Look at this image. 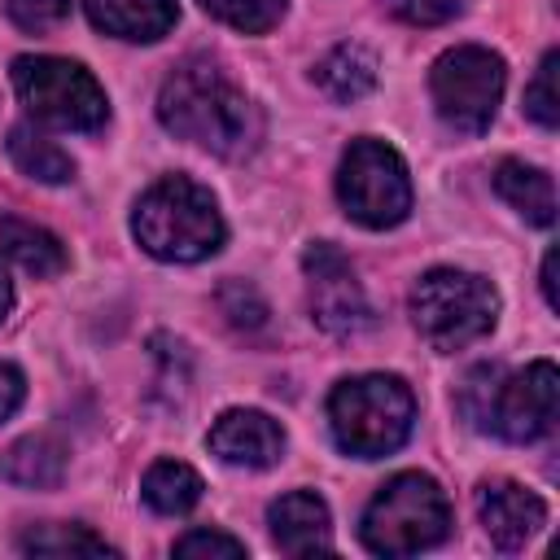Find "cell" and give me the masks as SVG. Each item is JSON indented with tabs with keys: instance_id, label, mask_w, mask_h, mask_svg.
<instances>
[{
	"instance_id": "cell-26",
	"label": "cell",
	"mask_w": 560,
	"mask_h": 560,
	"mask_svg": "<svg viewBox=\"0 0 560 560\" xmlns=\"http://www.w3.org/2000/svg\"><path fill=\"white\" fill-rule=\"evenodd\" d=\"M219 306H223V315H228L236 328H262V324H267V302H262L258 289L245 284V280H228V284L219 289Z\"/></svg>"
},
{
	"instance_id": "cell-29",
	"label": "cell",
	"mask_w": 560,
	"mask_h": 560,
	"mask_svg": "<svg viewBox=\"0 0 560 560\" xmlns=\"http://www.w3.org/2000/svg\"><path fill=\"white\" fill-rule=\"evenodd\" d=\"M22 394H26V385H22V372H18L13 363H4V359H0V420H9V416L18 411Z\"/></svg>"
},
{
	"instance_id": "cell-16",
	"label": "cell",
	"mask_w": 560,
	"mask_h": 560,
	"mask_svg": "<svg viewBox=\"0 0 560 560\" xmlns=\"http://www.w3.org/2000/svg\"><path fill=\"white\" fill-rule=\"evenodd\" d=\"M66 459L70 455L52 433H31V438H18L13 446H4L0 477L13 486H26V490H48L66 477Z\"/></svg>"
},
{
	"instance_id": "cell-21",
	"label": "cell",
	"mask_w": 560,
	"mask_h": 560,
	"mask_svg": "<svg viewBox=\"0 0 560 560\" xmlns=\"http://www.w3.org/2000/svg\"><path fill=\"white\" fill-rule=\"evenodd\" d=\"M18 547L26 556H114V547L88 525H35L22 534Z\"/></svg>"
},
{
	"instance_id": "cell-7",
	"label": "cell",
	"mask_w": 560,
	"mask_h": 560,
	"mask_svg": "<svg viewBox=\"0 0 560 560\" xmlns=\"http://www.w3.org/2000/svg\"><path fill=\"white\" fill-rule=\"evenodd\" d=\"M337 201L359 228H398L411 214V175L398 149L372 136L354 140L337 166Z\"/></svg>"
},
{
	"instance_id": "cell-23",
	"label": "cell",
	"mask_w": 560,
	"mask_h": 560,
	"mask_svg": "<svg viewBox=\"0 0 560 560\" xmlns=\"http://www.w3.org/2000/svg\"><path fill=\"white\" fill-rule=\"evenodd\" d=\"M556 74H560V52H542L534 79L525 83V114L538 122V127H556L560 122V88H556Z\"/></svg>"
},
{
	"instance_id": "cell-10",
	"label": "cell",
	"mask_w": 560,
	"mask_h": 560,
	"mask_svg": "<svg viewBox=\"0 0 560 560\" xmlns=\"http://www.w3.org/2000/svg\"><path fill=\"white\" fill-rule=\"evenodd\" d=\"M302 267H306V289H311V319L324 332L354 337L372 324V306L363 298V284H359V276L341 249H332L328 241H315L302 254Z\"/></svg>"
},
{
	"instance_id": "cell-24",
	"label": "cell",
	"mask_w": 560,
	"mask_h": 560,
	"mask_svg": "<svg viewBox=\"0 0 560 560\" xmlns=\"http://www.w3.org/2000/svg\"><path fill=\"white\" fill-rule=\"evenodd\" d=\"M499 376H503V368H494V363H481V368H472L468 376H464V385H459V411H464V420L472 424V429H481V433H490V402H494V385H499Z\"/></svg>"
},
{
	"instance_id": "cell-19",
	"label": "cell",
	"mask_w": 560,
	"mask_h": 560,
	"mask_svg": "<svg viewBox=\"0 0 560 560\" xmlns=\"http://www.w3.org/2000/svg\"><path fill=\"white\" fill-rule=\"evenodd\" d=\"M9 158H13V166L22 171V175H31V179H39V184H66L70 175H74V162H70V153L57 144V140H48L35 122H18V127H9Z\"/></svg>"
},
{
	"instance_id": "cell-31",
	"label": "cell",
	"mask_w": 560,
	"mask_h": 560,
	"mask_svg": "<svg viewBox=\"0 0 560 560\" xmlns=\"http://www.w3.org/2000/svg\"><path fill=\"white\" fill-rule=\"evenodd\" d=\"M9 306H13V284H9V271H4V262H0V319L9 315Z\"/></svg>"
},
{
	"instance_id": "cell-22",
	"label": "cell",
	"mask_w": 560,
	"mask_h": 560,
	"mask_svg": "<svg viewBox=\"0 0 560 560\" xmlns=\"http://www.w3.org/2000/svg\"><path fill=\"white\" fill-rule=\"evenodd\" d=\"M214 22L241 35H267L284 18V0H197Z\"/></svg>"
},
{
	"instance_id": "cell-5",
	"label": "cell",
	"mask_w": 560,
	"mask_h": 560,
	"mask_svg": "<svg viewBox=\"0 0 560 560\" xmlns=\"http://www.w3.org/2000/svg\"><path fill=\"white\" fill-rule=\"evenodd\" d=\"M499 319V293L486 276L459 267H433L411 289V324L438 350L455 354L481 341Z\"/></svg>"
},
{
	"instance_id": "cell-13",
	"label": "cell",
	"mask_w": 560,
	"mask_h": 560,
	"mask_svg": "<svg viewBox=\"0 0 560 560\" xmlns=\"http://www.w3.org/2000/svg\"><path fill=\"white\" fill-rule=\"evenodd\" d=\"M271 542L284 556H328L332 551V516L315 490H289L267 508Z\"/></svg>"
},
{
	"instance_id": "cell-17",
	"label": "cell",
	"mask_w": 560,
	"mask_h": 560,
	"mask_svg": "<svg viewBox=\"0 0 560 560\" xmlns=\"http://www.w3.org/2000/svg\"><path fill=\"white\" fill-rule=\"evenodd\" d=\"M0 254H9L26 276H35V280H52V276H61L66 271V245L48 232V228H39V223H26V219H13V214H4L0 219Z\"/></svg>"
},
{
	"instance_id": "cell-11",
	"label": "cell",
	"mask_w": 560,
	"mask_h": 560,
	"mask_svg": "<svg viewBox=\"0 0 560 560\" xmlns=\"http://www.w3.org/2000/svg\"><path fill=\"white\" fill-rule=\"evenodd\" d=\"M477 516H481V529L486 538L499 547V551H521L547 521V508L534 490H525L521 481H508V477H494V481H481L477 486Z\"/></svg>"
},
{
	"instance_id": "cell-20",
	"label": "cell",
	"mask_w": 560,
	"mask_h": 560,
	"mask_svg": "<svg viewBox=\"0 0 560 560\" xmlns=\"http://www.w3.org/2000/svg\"><path fill=\"white\" fill-rule=\"evenodd\" d=\"M201 490H206L201 477L188 464H179V459H158L144 472V481H140V494H144V503L158 516H184V512H192L201 503Z\"/></svg>"
},
{
	"instance_id": "cell-12",
	"label": "cell",
	"mask_w": 560,
	"mask_h": 560,
	"mask_svg": "<svg viewBox=\"0 0 560 560\" xmlns=\"http://www.w3.org/2000/svg\"><path fill=\"white\" fill-rule=\"evenodd\" d=\"M206 446L214 459H223L232 468H271L284 455V429L262 411L232 407L210 424Z\"/></svg>"
},
{
	"instance_id": "cell-25",
	"label": "cell",
	"mask_w": 560,
	"mask_h": 560,
	"mask_svg": "<svg viewBox=\"0 0 560 560\" xmlns=\"http://www.w3.org/2000/svg\"><path fill=\"white\" fill-rule=\"evenodd\" d=\"M70 4L74 0H4V13L18 31L44 35V31H57L70 18Z\"/></svg>"
},
{
	"instance_id": "cell-27",
	"label": "cell",
	"mask_w": 560,
	"mask_h": 560,
	"mask_svg": "<svg viewBox=\"0 0 560 560\" xmlns=\"http://www.w3.org/2000/svg\"><path fill=\"white\" fill-rule=\"evenodd\" d=\"M175 556L179 560H241L245 556V542L232 538V534H219V529H188L179 542H175Z\"/></svg>"
},
{
	"instance_id": "cell-6",
	"label": "cell",
	"mask_w": 560,
	"mask_h": 560,
	"mask_svg": "<svg viewBox=\"0 0 560 560\" xmlns=\"http://www.w3.org/2000/svg\"><path fill=\"white\" fill-rule=\"evenodd\" d=\"M13 92L26 105L31 118L61 127V131H101L109 118L105 88L96 74L70 57H18L13 70Z\"/></svg>"
},
{
	"instance_id": "cell-8",
	"label": "cell",
	"mask_w": 560,
	"mask_h": 560,
	"mask_svg": "<svg viewBox=\"0 0 560 560\" xmlns=\"http://www.w3.org/2000/svg\"><path fill=\"white\" fill-rule=\"evenodd\" d=\"M503 57L481 44L446 48L429 70V96L438 118L459 136H481L503 101Z\"/></svg>"
},
{
	"instance_id": "cell-4",
	"label": "cell",
	"mask_w": 560,
	"mask_h": 560,
	"mask_svg": "<svg viewBox=\"0 0 560 560\" xmlns=\"http://www.w3.org/2000/svg\"><path fill=\"white\" fill-rule=\"evenodd\" d=\"M451 534V503L424 472L389 477L363 508L359 538L372 556H416Z\"/></svg>"
},
{
	"instance_id": "cell-15",
	"label": "cell",
	"mask_w": 560,
	"mask_h": 560,
	"mask_svg": "<svg viewBox=\"0 0 560 560\" xmlns=\"http://www.w3.org/2000/svg\"><path fill=\"white\" fill-rule=\"evenodd\" d=\"M494 192L534 228H551L556 223V184L542 166H529V162H516V158H503L494 166Z\"/></svg>"
},
{
	"instance_id": "cell-1",
	"label": "cell",
	"mask_w": 560,
	"mask_h": 560,
	"mask_svg": "<svg viewBox=\"0 0 560 560\" xmlns=\"http://www.w3.org/2000/svg\"><path fill=\"white\" fill-rule=\"evenodd\" d=\"M158 118L171 136L214 158H245L262 140L258 105L214 61H184L158 92Z\"/></svg>"
},
{
	"instance_id": "cell-14",
	"label": "cell",
	"mask_w": 560,
	"mask_h": 560,
	"mask_svg": "<svg viewBox=\"0 0 560 560\" xmlns=\"http://www.w3.org/2000/svg\"><path fill=\"white\" fill-rule=\"evenodd\" d=\"M88 22L127 44H158L179 22L175 0H83Z\"/></svg>"
},
{
	"instance_id": "cell-3",
	"label": "cell",
	"mask_w": 560,
	"mask_h": 560,
	"mask_svg": "<svg viewBox=\"0 0 560 560\" xmlns=\"http://www.w3.org/2000/svg\"><path fill=\"white\" fill-rule=\"evenodd\" d=\"M416 398L407 381L385 372H363L350 381H337L328 394V424L346 455L354 459H381L398 451L411 433Z\"/></svg>"
},
{
	"instance_id": "cell-2",
	"label": "cell",
	"mask_w": 560,
	"mask_h": 560,
	"mask_svg": "<svg viewBox=\"0 0 560 560\" xmlns=\"http://www.w3.org/2000/svg\"><path fill=\"white\" fill-rule=\"evenodd\" d=\"M131 236L158 262H201L219 254L228 228L210 188L188 175H162L131 210Z\"/></svg>"
},
{
	"instance_id": "cell-18",
	"label": "cell",
	"mask_w": 560,
	"mask_h": 560,
	"mask_svg": "<svg viewBox=\"0 0 560 560\" xmlns=\"http://www.w3.org/2000/svg\"><path fill=\"white\" fill-rule=\"evenodd\" d=\"M315 83H319L332 101L350 105V101H359V96H368V92L376 88V57H372L363 44H337V48L315 66Z\"/></svg>"
},
{
	"instance_id": "cell-30",
	"label": "cell",
	"mask_w": 560,
	"mask_h": 560,
	"mask_svg": "<svg viewBox=\"0 0 560 560\" xmlns=\"http://www.w3.org/2000/svg\"><path fill=\"white\" fill-rule=\"evenodd\" d=\"M556 249H547V258H542V298H547V306L551 311H560V298H556Z\"/></svg>"
},
{
	"instance_id": "cell-28",
	"label": "cell",
	"mask_w": 560,
	"mask_h": 560,
	"mask_svg": "<svg viewBox=\"0 0 560 560\" xmlns=\"http://www.w3.org/2000/svg\"><path fill=\"white\" fill-rule=\"evenodd\" d=\"M385 9L407 26H442L459 13V0H385Z\"/></svg>"
},
{
	"instance_id": "cell-9",
	"label": "cell",
	"mask_w": 560,
	"mask_h": 560,
	"mask_svg": "<svg viewBox=\"0 0 560 560\" xmlns=\"http://www.w3.org/2000/svg\"><path fill=\"white\" fill-rule=\"evenodd\" d=\"M556 407H560V372L551 359H538L516 376H499L490 402V433L508 442H538L556 429Z\"/></svg>"
}]
</instances>
